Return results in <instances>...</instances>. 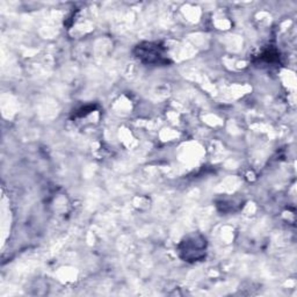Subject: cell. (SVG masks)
Returning a JSON list of instances; mask_svg holds the SVG:
<instances>
[{
    "mask_svg": "<svg viewBox=\"0 0 297 297\" xmlns=\"http://www.w3.org/2000/svg\"><path fill=\"white\" fill-rule=\"evenodd\" d=\"M138 57L141 60L146 58L148 63H157L163 58L162 52L159 51L157 46H152L151 43L146 44V47H140Z\"/></svg>",
    "mask_w": 297,
    "mask_h": 297,
    "instance_id": "cell-1",
    "label": "cell"
}]
</instances>
